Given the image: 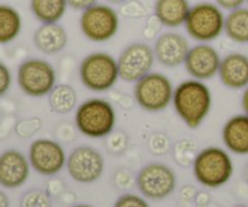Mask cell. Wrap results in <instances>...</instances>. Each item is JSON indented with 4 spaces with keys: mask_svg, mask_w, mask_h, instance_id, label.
Masks as SVG:
<instances>
[{
    "mask_svg": "<svg viewBox=\"0 0 248 207\" xmlns=\"http://www.w3.org/2000/svg\"><path fill=\"white\" fill-rule=\"evenodd\" d=\"M172 104L181 120L191 130L205 121L212 109V92L205 81L188 79L174 87Z\"/></svg>",
    "mask_w": 248,
    "mask_h": 207,
    "instance_id": "1",
    "label": "cell"
},
{
    "mask_svg": "<svg viewBox=\"0 0 248 207\" xmlns=\"http://www.w3.org/2000/svg\"><path fill=\"white\" fill-rule=\"evenodd\" d=\"M75 128L89 138H106L116 125V111L106 98L92 97L78 106L74 115Z\"/></svg>",
    "mask_w": 248,
    "mask_h": 207,
    "instance_id": "2",
    "label": "cell"
},
{
    "mask_svg": "<svg viewBox=\"0 0 248 207\" xmlns=\"http://www.w3.org/2000/svg\"><path fill=\"white\" fill-rule=\"evenodd\" d=\"M196 181L202 187L217 189L225 186L234 175V162L229 153L219 147L203 148L193 164Z\"/></svg>",
    "mask_w": 248,
    "mask_h": 207,
    "instance_id": "3",
    "label": "cell"
},
{
    "mask_svg": "<svg viewBox=\"0 0 248 207\" xmlns=\"http://www.w3.org/2000/svg\"><path fill=\"white\" fill-rule=\"evenodd\" d=\"M81 84L92 92H107L118 84V60L103 51L89 53L82 58L79 67Z\"/></svg>",
    "mask_w": 248,
    "mask_h": 207,
    "instance_id": "4",
    "label": "cell"
},
{
    "mask_svg": "<svg viewBox=\"0 0 248 207\" xmlns=\"http://www.w3.org/2000/svg\"><path fill=\"white\" fill-rule=\"evenodd\" d=\"M224 10L216 2L193 5L184 23L186 34L198 43H212L224 33Z\"/></svg>",
    "mask_w": 248,
    "mask_h": 207,
    "instance_id": "5",
    "label": "cell"
},
{
    "mask_svg": "<svg viewBox=\"0 0 248 207\" xmlns=\"http://www.w3.org/2000/svg\"><path fill=\"white\" fill-rule=\"evenodd\" d=\"M174 87L167 75L160 72H150L135 82L133 96L138 106L149 113L165 111L173 99Z\"/></svg>",
    "mask_w": 248,
    "mask_h": 207,
    "instance_id": "6",
    "label": "cell"
},
{
    "mask_svg": "<svg viewBox=\"0 0 248 207\" xmlns=\"http://www.w3.org/2000/svg\"><path fill=\"white\" fill-rule=\"evenodd\" d=\"M79 24L82 35L87 40L107 43L118 34L120 16L111 5L97 2L81 12Z\"/></svg>",
    "mask_w": 248,
    "mask_h": 207,
    "instance_id": "7",
    "label": "cell"
},
{
    "mask_svg": "<svg viewBox=\"0 0 248 207\" xmlns=\"http://www.w3.org/2000/svg\"><path fill=\"white\" fill-rule=\"evenodd\" d=\"M56 69L48 61L29 58L17 69V84L24 95L33 98L48 96L56 86Z\"/></svg>",
    "mask_w": 248,
    "mask_h": 207,
    "instance_id": "8",
    "label": "cell"
},
{
    "mask_svg": "<svg viewBox=\"0 0 248 207\" xmlns=\"http://www.w3.org/2000/svg\"><path fill=\"white\" fill-rule=\"evenodd\" d=\"M136 186L145 199L164 200L176 191V172L166 164L150 162L138 172Z\"/></svg>",
    "mask_w": 248,
    "mask_h": 207,
    "instance_id": "9",
    "label": "cell"
},
{
    "mask_svg": "<svg viewBox=\"0 0 248 207\" xmlns=\"http://www.w3.org/2000/svg\"><path fill=\"white\" fill-rule=\"evenodd\" d=\"M116 60L120 79L126 82H136L149 74L156 61L152 46L143 41L128 44Z\"/></svg>",
    "mask_w": 248,
    "mask_h": 207,
    "instance_id": "10",
    "label": "cell"
},
{
    "mask_svg": "<svg viewBox=\"0 0 248 207\" xmlns=\"http://www.w3.org/2000/svg\"><path fill=\"white\" fill-rule=\"evenodd\" d=\"M67 171L72 179L81 184L98 181L104 171V158L91 145H79L67 158Z\"/></svg>",
    "mask_w": 248,
    "mask_h": 207,
    "instance_id": "11",
    "label": "cell"
},
{
    "mask_svg": "<svg viewBox=\"0 0 248 207\" xmlns=\"http://www.w3.org/2000/svg\"><path fill=\"white\" fill-rule=\"evenodd\" d=\"M28 160L34 171L41 176L52 177L65 166L67 155L58 141L39 138L33 141L29 147Z\"/></svg>",
    "mask_w": 248,
    "mask_h": 207,
    "instance_id": "12",
    "label": "cell"
},
{
    "mask_svg": "<svg viewBox=\"0 0 248 207\" xmlns=\"http://www.w3.org/2000/svg\"><path fill=\"white\" fill-rule=\"evenodd\" d=\"M220 62L222 57L215 46L210 43H198L189 50L184 67L191 79L207 81L218 74Z\"/></svg>",
    "mask_w": 248,
    "mask_h": 207,
    "instance_id": "13",
    "label": "cell"
},
{
    "mask_svg": "<svg viewBox=\"0 0 248 207\" xmlns=\"http://www.w3.org/2000/svg\"><path fill=\"white\" fill-rule=\"evenodd\" d=\"M190 48V43L183 34L170 31L162 32L155 39L153 50L155 60L160 64L167 68H176L184 64Z\"/></svg>",
    "mask_w": 248,
    "mask_h": 207,
    "instance_id": "14",
    "label": "cell"
},
{
    "mask_svg": "<svg viewBox=\"0 0 248 207\" xmlns=\"http://www.w3.org/2000/svg\"><path fill=\"white\" fill-rule=\"evenodd\" d=\"M31 162L26 155L16 149L0 154V186L5 189H17L23 186L31 175Z\"/></svg>",
    "mask_w": 248,
    "mask_h": 207,
    "instance_id": "15",
    "label": "cell"
},
{
    "mask_svg": "<svg viewBox=\"0 0 248 207\" xmlns=\"http://www.w3.org/2000/svg\"><path fill=\"white\" fill-rule=\"evenodd\" d=\"M219 80L225 87L234 91L248 86V56L241 52H232L222 58Z\"/></svg>",
    "mask_w": 248,
    "mask_h": 207,
    "instance_id": "16",
    "label": "cell"
},
{
    "mask_svg": "<svg viewBox=\"0 0 248 207\" xmlns=\"http://www.w3.org/2000/svg\"><path fill=\"white\" fill-rule=\"evenodd\" d=\"M33 43L44 55H57L67 46L68 33L60 23H43L34 32Z\"/></svg>",
    "mask_w": 248,
    "mask_h": 207,
    "instance_id": "17",
    "label": "cell"
},
{
    "mask_svg": "<svg viewBox=\"0 0 248 207\" xmlns=\"http://www.w3.org/2000/svg\"><path fill=\"white\" fill-rule=\"evenodd\" d=\"M222 140L228 150L248 155V115L237 114L228 119L222 128Z\"/></svg>",
    "mask_w": 248,
    "mask_h": 207,
    "instance_id": "18",
    "label": "cell"
},
{
    "mask_svg": "<svg viewBox=\"0 0 248 207\" xmlns=\"http://www.w3.org/2000/svg\"><path fill=\"white\" fill-rule=\"evenodd\" d=\"M190 9L189 0H156L154 16L166 28H178L184 26Z\"/></svg>",
    "mask_w": 248,
    "mask_h": 207,
    "instance_id": "19",
    "label": "cell"
},
{
    "mask_svg": "<svg viewBox=\"0 0 248 207\" xmlns=\"http://www.w3.org/2000/svg\"><path fill=\"white\" fill-rule=\"evenodd\" d=\"M31 11L43 23H58L68 9L67 0H31Z\"/></svg>",
    "mask_w": 248,
    "mask_h": 207,
    "instance_id": "20",
    "label": "cell"
},
{
    "mask_svg": "<svg viewBox=\"0 0 248 207\" xmlns=\"http://www.w3.org/2000/svg\"><path fill=\"white\" fill-rule=\"evenodd\" d=\"M224 34L236 44H248V7L241 6L225 15Z\"/></svg>",
    "mask_w": 248,
    "mask_h": 207,
    "instance_id": "21",
    "label": "cell"
},
{
    "mask_svg": "<svg viewBox=\"0 0 248 207\" xmlns=\"http://www.w3.org/2000/svg\"><path fill=\"white\" fill-rule=\"evenodd\" d=\"M22 31V16L18 10L0 4V45H6L18 38Z\"/></svg>",
    "mask_w": 248,
    "mask_h": 207,
    "instance_id": "22",
    "label": "cell"
},
{
    "mask_svg": "<svg viewBox=\"0 0 248 207\" xmlns=\"http://www.w3.org/2000/svg\"><path fill=\"white\" fill-rule=\"evenodd\" d=\"M48 104L57 114H68L77 108L78 94L69 84H58L48 94Z\"/></svg>",
    "mask_w": 248,
    "mask_h": 207,
    "instance_id": "23",
    "label": "cell"
},
{
    "mask_svg": "<svg viewBox=\"0 0 248 207\" xmlns=\"http://www.w3.org/2000/svg\"><path fill=\"white\" fill-rule=\"evenodd\" d=\"M200 150H199L198 143L191 140H186V138L178 141L172 147L174 161L178 166L183 167V169L193 167V164Z\"/></svg>",
    "mask_w": 248,
    "mask_h": 207,
    "instance_id": "24",
    "label": "cell"
},
{
    "mask_svg": "<svg viewBox=\"0 0 248 207\" xmlns=\"http://www.w3.org/2000/svg\"><path fill=\"white\" fill-rule=\"evenodd\" d=\"M19 207H52V201L46 191L31 189L22 195Z\"/></svg>",
    "mask_w": 248,
    "mask_h": 207,
    "instance_id": "25",
    "label": "cell"
},
{
    "mask_svg": "<svg viewBox=\"0 0 248 207\" xmlns=\"http://www.w3.org/2000/svg\"><path fill=\"white\" fill-rule=\"evenodd\" d=\"M41 127H43V121L40 118L34 116V118L21 119L15 124V133L21 140H28L35 136Z\"/></svg>",
    "mask_w": 248,
    "mask_h": 207,
    "instance_id": "26",
    "label": "cell"
},
{
    "mask_svg": "<svg viewBox=\"0 0 248 207\" xmlns=\"http://www.w3.org/2000/svg\"><path fill=\"white\" fill-rule=\"evenodd\" d=\"M171 140L164 132H155L148 140V149L155 157H162L171 149Z\"/></svg>",
    "mask_w": 248,
    "mask_h": 207,
    "instance_id": "27",
    "label": "cell"
},
{
    "mask_svg": "<svg viewBox=\"0 0 248 207\" xmlns=\"http://www.w3.org/2000/svg\"><path fill=\"white\" fill-rule=\"evenodd\" d=\"M128 145L127 135L121 131H113L106 137V147L110 154L121 155L126 152Z\"/></svg>",
    "mask_w": 248,
    "mask_h": 207,
    "instance_id": "28",
    "label": "cell"
},
{
    "mask_svg": "<svg viewBox=\"0 0 248 207\" xmlns=\"http://www.w3.org/2000/svg\"><path fill=\"white\" fill-rule=\"evenodd\" d=\"M121 14L130 18H142L145 16V7L138 0H128L121 5Z\"/></svg>",
    "mask_w": 248,
    "mask_h": 207,
    "instance_id": "29",
    "label": "cell"
},
{
    "mask_svg": "<svg viewBox=\"0 0 248 207\" xmlns=\"http://www.w3.org/2000/svg\"><path fill=\"white\" fill-rule=\"evenodd\" d=\"M114 207H150L144 196L137 194H124L114 204Z\"/></svg>",
    "mask_w": 248,
    "mask_h": 207,
    "instance_id": "30",
    "label": "cell"
},
{
    "mask_svg": "<svg viewBox=\"0 0 248 207\" xmlns=\"http://www.w3.org/2000/svg\"><path fill=\"white\" fill-rule=\"evenodd\" d=\"M114 183L119 189H130L136 183L132 174L126 169H120L114 174Z\"/></svg>",
    "mask_w": 248,
    "mask_h": 207,
    "instance_id": "31",
    "label": "cell"
},
{
    "mask_svg": "<svg viewBox=\"0 0 248 207\" xmlns=\"http://www.w3.org/2000/svg\"><path fill=\"white\" fill-rule=\"evenodd\" d=\"M12 84V74L10 68L5 63L0 62V97L9 92Z\"/></svg>",
    "mask_w": 248,
    "mask_h": 207,
    "instance_id": "32",
    "label": "cell"
},
{
    "mask_svg": "<svg viewBox=\"0 0 248 207\" xmlns=\"http://www.w3.org/2000/svg\"><path fill=\"white\" fill-rule=\"evenodd\" d=\"M162 27L164 26L161 24V22L153 15L147 21V24H145L144 28H143V35L145 36V39H149V40L150 39H154V36L157 38L161 34L160 31H161Z\"/></svg>",
    "mask_w": 248,
    "mask_h": 207,
    "instance_id": "33",
    "label": "cell"
},
{
    "mask_svg": "<svg viewBox=\"0 0 248 207\" xmlns=\"http://www.w3.org/2000/svg\"><path fill=\"white\" fill-rule=\"evenodd\" d=\"M65 191L64 182L58 177L52 176L48 179L46 184V193L52 198V196H61Z\"/></svg>",
    "mask_w": 248,
    "mask_h": 207,
    "instance_id": "34",
    "label": "cell"
},
{
    "mask_svg": "<svg viewBox=\"0 0 248 207\" xmlns=\"http://www.w3.org/2000/svg\"><path fill=\"white\" fill-rule=\"evenodd\" d=\"M97 2H98V0H67L68 7L81 12L91 7L92 5L97 4Z\"/></svg>",
    "mask_w": 248,
    "mask_h": 207,
    "instance_id": "35",
    "label": "cell"
},
{
    "mask_svg": "<svg viewBox=\"0 0 248 207\" xmlns=\"http://www.w3.org/2000/svg\"><path fill=\"white\" fill-rule=\"evenodd\" d=\"M216 4L223 10L227 11H232V10L239 9V7L244 6L247 2V0H215Z\"/></svg>",
    "mask_w": 248,
    "mask_h": 207,
    "instance_id": "36",
    "label": "cell"
},
{
    "mask_svg": "<svg viewBox=\"0 0 248 207\" xmlns=\"http://www.w3.org/2000/svg\"><path fill=\"white\" fill-rule=\"evenodd\" d=\"M56 135L63 142H72L74 140V128L69 125H62L57 128Z\"/></svg>",
    "mask_w": 248,
    "mask_h": 207,
    "instance_id": "37",
    "label": "cell"
},
{
    "mask_svg": "<svg viewBox=\"0 0 248 207\" xmlns=\"http://www.w3.org/2000/svg\"><path fill=\"white\" fill-rule=\"evenodd\" d=\"M196 194H198V191L193 186H186L181 191V199H183L186 203H190V201L195 200Z\"/></svg>",
    "mask_w": 248,
    "mask_h": 207,
    "instance_id": "38",
    "label": "cell"
},
{
    "mask_svg": "<svg viewBox=\"0 0 248 207\" xmlns=\"http://www.w3.org/2000/svg\"><path fill=\"white\" fill-rule=\"evenodd\" d=\"M12 131H15V125L6 121H0V141L7 140Z\"/></svg>",
    "mask_w": 248,
    "mask_h": 207,
    "instance_id": "39",
    "label": "cell"
},
{
    "mask_svg": "<svg viewBox=\"0 0 248 207\" xmlns=\"http://www.w3.org/2000/svg\"><path fill=\"white\" fill-rule=\"evenodd\" d=\"M195 203L199 207H206L211 204V198L207 193H198L195 196Z\"/></svg>",
    "mask_w": 248,
    "mask_h": 207,
    "instance_id": "40",
    "label": "cell"
},
{
    "mask_svg": "<svg viewBox=\"0 0 248 207\" xmlns=\"http://www.w3.org/2000/svg\"><path fill=\"white\" fill-rule=\"evenodd\" d=\"M241 107L242 109H244V113L248 115V86L244 90V94H242Z\"/></svg>",
    "mask_w": 248,
    "mask_h": 207,
    "instance_id": "41",
    "label": "cell"
},
{
    "mask_svg": "<svg viewBox=\"0 0 248 207\" xmlns=\"http://www.w3.org/2000/svg\"><path fill=\"white\" fill-rule=\"evenodd\" d=\"M0 207H10L9 196L2 191H0Z\"/></svg>",
    "mask_w": 248,
    "mask_h": 207,
    "instance_id": "42",
    "label": "cell"
},
{
    "mask_svg": "<svg viewBox=\"0 0 248 207\" xmlns=\"http://www.w3.org/2000/svg\"><path fill=\"white\" fill-rule=\"evenodd\" d=\"M104 1L109 5H123L126 1H128V0H104Z\"/></svg>",
    "mask_w": 248,
    "mask_h": 207,
    "instance_id": "43",
    "label": "cell"
},
{
    "mask_svg": "<svg viewBox=\"0 0 248 207\" xmlns=\"http://www.w3.org/2000/svg\"><path fill=\"white\" fill-rule=\"evenodd\" d=\"M245 179H246V182H247V184H248V162H247V165H246V167H245Z\"/></svg>",
    "mask_w": 248,
    "mask_h": 207,
    "instance_id": "44",
    "label": "cell"
},
{
    "mask_svg": "<svg viewBox=\"0 0 248 207\" xmlns=\"http://www.w3.org/2000/svg\"><path fill=\"white\" fill-rule=\"evenodd\" d=\"M72 207H93V206L86 205V204H78V205H74V206H72Z\"/></svg>",
    "mask_w": 248,
    "mask_h": 207,
    "instance_id": "45",
    "label": "cell"
},
{
    "mask_svg": "<svg viewBox=\"0 0 248 207\" xmlns=\"http://www.w3.org/2000/svg\"><path fill=\"white\" fill-rule=\"evenodd\" d=\"M232 207H248V206L245 205V204H236V205H234Z\"/></svg>",
    "mask_w": 248,
    "mask_h": 207,
    "instance_id": "46",
    "label": "cell"
},
{
    "mask_svg": "<svg viewBox=\"0 0 248 207\" xmlns=\"http://www.w3.org/2000/svg\"><path fill=\"white\" fill-rule=\"evenodd\" d=\"M247 4H248V0H247Z\"/></svg>",
    "mask_w": 248,
    "mask_h": 207,
    "instance_id": "47",
    "label": "cell"
}]
</instances>
